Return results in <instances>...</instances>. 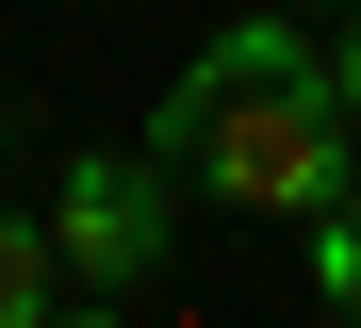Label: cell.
<instances>
[{
    "mask_svg": "<svg viewBox=\"0 0 361 328\" xmlns=\"http://www.w3.org/2000/svg\"><path fill=\"white\" fill-rule=\"evenodd\" d=\"M295 230H312V312H345V328H361V181L329 197V214H295Z\"/></svg>",
    "mask_w": 361,
    "mask_h": 328,
    "instance_id": "4",
    "label": "cell"
},
{
    "mask_svg": "<svg viewBox=\"0 0 361 328\" xmlns=\"http://www.w3.org/2000/svg\"><path fill=\"white\" fill-rule=\"evenodd\" d=\"M49 246H66V296H82V312H132V296L164 279V246H180V164L82 148L66 181H49Z\"/></svg>",
    "mask_w": 361,
    "mask_h": 328,
    "instance_id": "2",
    "label": "cell"
},
{
    "mask_svg": "<svg viewBox=\"0 0 361 328\" xmlns=\"http://www.w3.org/2000/svg\"><path fill=\"white\" fill-rule=\"evenodd\" d=\"M49 296H66V246H49V214H17V197H0V328H33Z\"/></svg>",
    "mask_w": 361,
    "mask_h": 328,
    "instance_id": "3",
    "label": "cell"
},
{
    "mask_svg": "<svg viewBox=\"0 0 361 328\" xmlns=\"http://www.w3.org/2000/svg\"><path fill=\"white\" fill-rule=\"evenodd\" d=\"M329 99H345V131H361V17H345V49H329Z\"/></svg>",
    "mask_w": 361,
    "mask_h": 328,
    "instance_id": "5",
    "label": "cell"
},
{
    "mask_svg": "<svg viewBox=\"0 0 361 328\" xmlns=\"http://www.w3.org/2000/svg\"><path fill=\"white\" fill-rule=\"evenodd\" d=\"M148 164H180L197 197H230V214H329L361 131L329 99V49L295 17H230L180 83L148 99Z\"/></svg>",
    "mask_w": 361,
    "mask_h": 328,
    "instance_id": "1",
    "label": "cell"
}]
</instances>
